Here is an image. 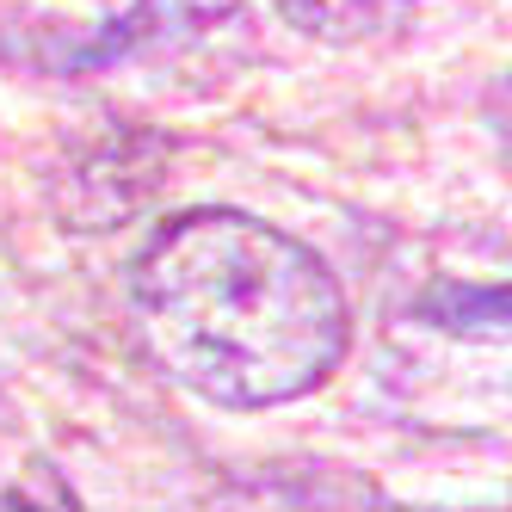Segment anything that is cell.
Wrapping results in <instances>:
<instances>
[{"label": "cell", "instance_id": "2", "mask_svg": "<svg viewBox=\"0 0 512 512\" xmlns=\"http://www.w3.org/2000/svg\"><path fill=\"white\" fill-rule=\"evenodd\" d=\"M420 315L451 340H512V284H438Z\"/></svg>", "mask_w": 512, "mask_h": 512}, {"label": "cell", "instance_id": "3", "mask_svg": "<svg viewBox=\"0 0 512 512\" xmlns=\"http://www.w3.org/2000/svg\"><path fill=\"white\" fill-rule=\"evenodd\" d=\"M414 0H278V13L309 31V38H327V44H352V38H371V31L395 25Z\"/></svg>", "mask_w": 512, "mask_h": 512}, {"label": "cell", "instance_id": "1", "mask_svg": "<svg viewBox=\"0 0 512 512\" xmlns=\"http://www.w3.org/2000/svg\"><path fill=\"white\" fill-rule=\"evenodd\" d=\"M142 334L216 408H278L346 358V297L297 235L241 210H192L136 260Z\"/></svg>", "mask_w": 512, "mask_h": 512}]
</instances>
